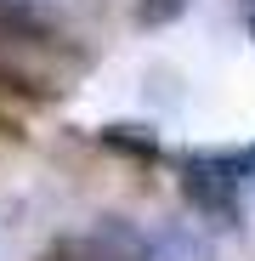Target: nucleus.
Listing matches in <instances>:
<instances>
[{"mask_svg":"<svg viewBox=\"0 0 255 261\" xmlns=\"http://www.w3.org/2000/svg\"><path fill=\"white\" fill-rule=\"evenodd\" d=\"M170 188H176L182 216L204 233H238L249 216V193H244V165L238 148H182L170 153Z\"/></svg>","mask_w":255,"mask_h":261,"instance_id":"f257e3e1","label":"nucleus"},{"mask_svg":"<svg viewBox=\"0 0 255 261\" xmlns=\"http://www.w3.org/2000/svg\"><path fill=\"white\" fill-rule=\"evenodd\" d=\"M142 261H210V233L193 222V216H164V222H148Z\"/></svg>","mask_w":255,"mask_h":261,"instance_id":"f03ea898","label":"nucleus"},{"mask_svg":"<svg viewBox=\"0 0 255 261\" xmlns=\"http://www.w3.org/2000/svg\"><path fill=\"white\" fill-rule=\"evenodd\" d=\"M108 153H125V159H136V165H170V148H164V137H159V130L153 125H102V137H97Z\"/></svg>","mask_w":255,"mask_h":261,"instance_id":"7ed1b4c3","label":"nucleus"},{"mask_svg":"<svg viewBox=\"0 0 255 261\" xmlns=\"http://www.w3.org/2000/svg\"><path fill=\"white\" fill-rule=\"evenodd\" d=\"M193 12V0H131V23L142 34H159V29H176L182 17Z\"/></svg>","mask_w":255,"mask_h":261,"instance_id":"20e7f679","label":"nucleus"},{"mask_svg":"<svg viewBox=\"0 0 255 261\" xmlns=\"http://www.w3.org/2000/svg\"><path fill=\"white\" fill-rule=\"evenodd\" d=\"M238 165H244V193H249V210H255V137L238 142Z\"/></svg>","mask_w":255,"mask_h":261,"instance_id":"39448f33","label":"nucleus"},{"mask_svg":"<svg viewBox=\"0 0 255 261\" xmlns=\"http://www.w3.org/2000/svg\"><path fill=\"white\" fill-rule=\"evenodd\" d=\"M233 12H238V29H244V40L255 46V0H233Z\"/></svg>","mask_w":255,"mask_h":261,"instance_id":"423d86ee","label":"nucleus"}]
</instances>
